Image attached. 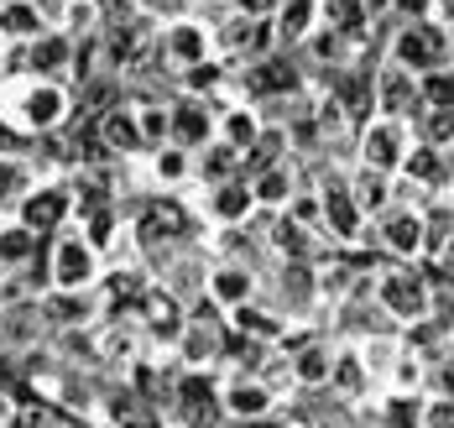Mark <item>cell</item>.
Here are the masks:
<instances>
[{
    "label": "cell",
    "instance_id": "obj_37",
    "mask_svg": "<svg viewBox=\"0 0 454 428\" xmlns=\"http://www.w3.org/2000/svg\"><path fill=\"white\" fill-rule=\"evenodd\" d=\"M434 16L439 21H454V0H434Z\"/></svg>",
    "mask_w": 454,
    "mask_h": 428
},
{
    "label": "cell",
    "instance_id": "obj_22",
    "mask_svg": "<svg viewBox=\"0 0 454 428\" xmlns=\"http://www.w3.org/2000/svg\"><path fill=\"white\" fill-rule=\"evenodd\" d=\"M37 256V230H27L21 220L16 225H0V267H21Z\"/></svg>",
    "mask_w": 454,
    "mask_h": 428
},
{
    "label": "cell",
    "instance_id": "obj_3",
    "mask_svg": "<svg viewBox=\"0 0 454 428\" xmlns=\"http://www.w3.org/2000/svg\"><path fill=\"white\" fill-rule=\"evenodd\" d=\"M450 52H454V43H450V32H444V21H439V16H423V21H408V27L397 32L392 63H403L412 74H428V68H439Z\"/></svg>",
    "mask_w": 454,
    "mask_h": 428
},
{
    "label": "cell",
    "instance_id": "obj_24",
    "mask_svg": "<svg viewBox=\"0 0 454 428\" xmlns=\"http://www.w3.org/2000/svg\"><path fill=\"white\" fill-rule=\"evenodd\" d=\"M188 173H193V162H188V152H183V146H157V152H152V178H157V183H183V178H188Z\"/></svg>",
    "mask_w": 454,
    "mask_h": 428
},
{
    "label": "cell",
    "instance_id": "obj_1",
    "mask_svg": "<svg viewBox=\"0 0 454 428\" xmlns=\"http://www.w3.org/2000/svg\"><path fill=\"white\" fill-rule=\"evenodd\" d=\"M0 121L16 136H47L74 121V95L63 79L43 74H0Z\"/></svg>",
    "mask_w": 454,
    "mask_h": 428
},
{
    "label": "cell",
    "instance_id": "obj_18",
    "mask_svg": "<svg viewBox=\"0 0 454 428\" xmlns=\"http://www.w3.org/2000/svg\"><path fill=\"white\" fill-rule=\"evenodd\" d=\"M220 408H225L230 418H262V413L272 408V392H267L262 381L235 377V381L225 386V397H220Z\"/></svg>",
    "mask_w": 454,
    "mask_h": 428
},
{
    "label": "cell",
    "instance_id": "obj_35",
    "mask_svg": "<svg viewBox=\"0 0 454 428\" xmlns=\"http://www.w3.org/2000/svg\"><path fill=\"white\" fill-rule=\"evenodd\" d=\"M403 16H412V21H423V16H434V0H392Z\"/></svg>",
    "mask_w": 454,
    "mask_h": 428
},
{
    "label": "cell",
    "instance_id": "obj_29",
    "mask_svg": "<svg viewBox=\"0 0 454 428\" xmlns=\"http://www.w3.org/2000/svg\"><path fill=\"white\" fill-rule=\"evenodd\" d=\"M21 193H27V167H21L11 152H0V209H5V204H16Z\"/></svg>",
    "mask_w": 454,
    "mask_h": 428
},
{
    "label": "cell",
    "instance_id": "obj_19",
    "mask_svg": "<svg viewBox=\"0 0 454 428\" xmlns=\"http://www.w3.org/2000/svg\"><path fill=\"white\" fill-rule=\"evenodd\" d=\"M141 308H146L152 334H162V339H178V334H183V308H178V298H173V292L146 287V292H141Z\"/></svg>",
    "mask_w": 454,
    "mask_h": 428
},
{
    "label": "cell",
    "instance_id": "obj_21",
    "mask_svg": "<svg viewBox=\"0 0 454 428\" xmlns=\"http://www.w3.org/2000/svg\"><path fill=\"white\" fill-rule=\"evenodd\" d=\"M324 220L334 225V236H356V230H361V209H356V193L324 189Z\"/></svg>",
    "mask_w": 454,
    "mask_h": 428
},
{
    "label": "cell",
    "instance_id": "obj_40",
    "mask_svg": "<svg viewBox=\"0 0 454 428\" xmlns=\"http://www.w3.org/2000/svg\"><path fill=\"white\" fill-rule=\"evenodd\" d=\"M444 386H450V392H454V366H450V377H444Z\"/></svg>",
    "mask_w": 454,
    "mask_h": 428
},
{
    "label": "cell",
    "instance_id": "obj_25",
    "mask_svg": "<svg viewBox=\"0 0 454 428\" xmlns=\"http://www.w3.org/2000/svg\"><path fill=\"white\" fill-rule=\"evenodd\" d=\"M235 162H240V152L215 136V142L204 146V162H199V173H204L209 183H225V178H235Z\"/></svg>",
    "mask_w": 454,
    "mask_h": 428
},
{
    "label": "cell",
    "instance_id": "obj_32",
    "mask_svg": "<svg viewBox=\"0 0 454 428\" xmlns=\"http://www.w3.org/2000/svg\"><path fill=\"white\" fill-rule=\"evenodd\" d=\"M408 173H418L423 183H439L444 178V162H439L434 146H418V152H408Z\"/></svg>",
    "mask_w": 454,
    "mask_h": 428
},
{
    "label": "cell",
    "instance_id": "obj_36",
    "mask_svg": "<svg viewBox=\"0 0 454 428\" xmlns=\"http://www.w3.org/2000/svg\"><path fill=\"white\" fill-rule=\"evenodd\" d=\"M428 428H454V402H434L428 408Z\"/></svg>",
    "mask_w": 454,
    "mask_h": 428
},
{
    "label": "cell",
    "instance_id": "obj_38",
    "mask_svg": "<svg viewBox=\"0 0 454 428\" xmlns=\"http://www.w3.org/2000/svg\"><path fill=\"white\" fill-rule=\"evenodd\" d=\"M11 413H16V408H11V392H5V386H0V424H5V418H11Z\"/></svg>",
    "mask_w": 454,
    "mask_h": 428
},
{
    "label": "cell",
    "instance_id": "obj_27",
    "mask_svg": "<svg viewBox=\"0 0 454 428\" xmlns=\"http://www.w3.org/2000/svg\"><path fill=\"white\" fill-rule=\"evenodd\" d=\"M387 245L403 251V256H418V245H423V220H418V214H397V220H387Z\"/></svg>",
    "mask_w": 454,
    "mask_h": 428
},
{
    "label": "cell",
    "instance_id": "obj_8",
    "mask_svg": "<svg viewBox=\"0 0 454 428\" xmlns=\"http://www.w3.org/2000/svg\"><path fill=\"white\" fill-rule=\"evenodd\" d=\"M94 131H99V142L110 146L115 157H137V152H146V142H141V121H137V105H126V99H115V105L94 121Z\"/></svg>",
    "mask_w": 454,
    "mask_h": 428
},
{
    "label": "cell",
    "instance_id": "obj_9",
    "mask_svg": "<svg viewBox=\"0 0 454 428\" xmlns=\"http://www.w3.org/2000/svg\"><path fill=\"white\" fill-rule=\"evenodd\" d=\"M47 27V11L37 0H0V43L5 48H27V43H37Z\"/></svg>",
    "mask_w": 454,
    "mask_h": 428
},
{
    "label": "cell",
    "instance_id": "obj_11",
    "mask_svg": "<svg viewBox=\"0 0 454 428\" xmlns=\"http://www.w3.org/2000/svg\"><path fill=\"white\" fill-rule=\"evenodd\" d=\"M376 105H381V115H397V121H408L412 110L423 105V95H418V79H412V68H403V63L381 68V74H376Z\"/></svg>",
    "mask_w": 454,
    "mask_h": 428
},
{
    "label": "cell",
    "instance_id": "obj_31",
    "mask_svg": "<svg viewBox=\"0 0 454 428\" xmlns=\"http://www.w3.org/2000/svg\"><path fill=\"white\" fill-rule=\"evenodd\" d=\"M329 366H334V361H329L324 350H303V355L293 361V377L309 381V386H318V381H329Z\"/></svg>",
    "mask_w": 454,
    "mask_h": 428
},
{
    "label": "cell",
    "instance_id": "obj_39",
    "mask_svg": "<svg viewBox=\"0 0 454 428\" xmlns=\"http://www.w3.org/2000/svg\"><path fill=\"white\" fill-rule=\"evenodd\" d=\"M5 63H11V48H5V43H0V74H5Z\"/></svg>",
    "mask_w": 454,
    "mask_h": 428
},
{
    "label": "cell",
    "instance_id": "obj_13",
    "mask_svg": "<svg viewBox=\"0 0 454 428\" xmlns=\"http://www.w3.org/2000/svg\"><path fill=\"white\" fill-rule=\"evenodd\" d=\"M272 21H277V43L298 48V43L314 37V27L324 21V0H282L272 11Z\"/></svg>",
    "mask_w": 454,
    "mask_h": 428
},
{
    "label": "cell",
    "instance_id": "obj_30",
    "mask_svg": "<svg viewBox=\"0 0 454 428\" xmlns=\"http://www.w3.org/2000/svg\"><path fill=\"white\" fill-rule=\"evenodd\" d=\"M329 381H334V386H340L345 397H356V392L365 386V371H361V361H356V355H340V361L329 366Z\"/></svg>",
    "mask_w": 454,
    "mask_h": 428
},
{
    "label": "cell",
    "instance_id": "obj_12",
    "mask_svg": "<svg viewBox=\"0 0 454 428\" xmlns=\"http://www.w3.org/2000/svg\"><path fill=\"white\" fill-rule=\"evenodd\" d=\"M329 95L340 99V110L350 121H365L371 105H376V79L361 74V68H329Z\"/></svg>",
    "mask_w": 454,
    "mask_h": 428
},
{
    "label": "cell",
    "instance_id": "obj_26",
    "mask_svg": "<svg viewBox=\"0 0 454 428\" xmlns=\"http://www.w3.org/2000/svg\"><path fill=\"white\" fill-rule=\"evenodd\" d=\"M230 324H235L240 334H251V339H277V334H282V319L262 314V308H251V303H240V308L230 314Z\"/></svg>",
    "mask_w": 454,
    "mask_h": 428
},
{
    "label": "cell",
    "instance_id": "obj_17",
    "mask_svg": "<svg viewBox=\"0 0 454 428\" xmlns=\"http://www.w3.org/2000/svg\"><path fill=\"white\" fill-rule=\"evenodd\" d=\"M251 209H256V193H251L246 178H225V183H215V198H209V214H215V220L240 225V220H251Z\"/></svg>",
    "mask_w": 454,
    "mask_h": 428
},
{
    "label": "cell",
    "instance_id": "obj_20",
    "mask_svg": "<svg viewBox=\"0 0 454 428\" xmlns=\"http://www.w3.org/2000/svg\"><path fill=\"white\" fill-rule=\"evenodd\" d=\"M209 292H215V303L240 308V303H251V272H246V267H220V272L209 277Z\"/></svg>",
    "mask_w": 454,
    "mask_h": 428
},
{
    "label": "cell",
    "instance_id": "obj_5",
    "mask_svg": "<svg viewBox=\"0 0 454 428\" xmlns=\"http://www.w3.org/2000/svg\"><path fill=\"white\" fill-rule=\"evenodd\" d=\"M173 110V146L183 152H204V146L220 136V115L204 95H183V99H168Z\"/></svg>",
    "mask_w": 454,
    "mask_h": 428
},
{
    "label": "cell",
    "instance_id": "obj_34",
    "mask_svg": "<svg viewBox=\"0 0 454 428\" xmlns=\"http://www.w3.org/2000/svg\"><path fill=\"white\" fill-rule=\"evenodd\" d=\"M423 131H428L434 142H450V136H454V110H428V121H423Z\"/></svg>",
    "mask_w": 454,
    "mask_h": 428
},
{
    "label": "cell",
    "instance_id": "obj_2",
    "mask_svg": "<svg viewBox=\"0 0 454 428\" xmlns=\"http://www.w3.org/2000/svg\"><path fill=\"white\" fill-rule=\"evenodd\" d=\"M157 52H162V68H193L204 58H220V37H215V16H199V11H168L162 16V32H157Z\"/></svg>",
    "mask_w": 454,
    "mask_h": 428
},
{
    "label": "cell",
    "instance_id": "obj_16",
    "mask_svg": "<svg viewBox=\"0 0 454 428\" xmlns=\"http://www.w3.org/2000/svg\"><path fill=\"white\" fill-rule=\"evenodd\" d=\"M220 142H230L235 152H251V146L262 142V115H256L251 99H240V105L220 110Z\"/></svg>",
    "mask_w": 454,
    "mask_h": 428
},
{
    "label": "cell",
    "instance_id": "obj_15",
    "mask_svg": "<svg viewBox=\"0 0 454 428\" xmlns=\"http://www.w3.org/2000/svg\"><path fill=\"white\" fill-rule=\"evenodd\" d=\"M188 230V209H183L178 198H157L146 214L137 220V236L152 245V240H178Z\"/></svg>",
    "mask_w": 454,
    "mask_h": 428
},
{
    "label": "cell",
    "instance_id": "obj_10",
    "mask_svg": "<svg viewBox=\"0 0 454 428\" xmlns=\"http://www.w3.org/2000/svg\"><path fill=\"white\" fill-rule=\"evenodd\" d=\"M68 209H74L68 189L43 183V189H32L27 198H21V225H27V230H37V236H47V230H58V225L68 220Z\"/></svg>",
    "mask_w": 454,
    "mask_h": 428
},
{
    "label": "cell",
    "instance_id": "obj_4",
    "mask_svg": "<svg viewBox=\"0 0 454 428\" xmlns=\"http://www.w3.org/2000/svg\"><path fill=\"white\" fill-rule=\"evenodd\" d=\"M99 272L94 261V245L84 236H63V240H47V283L58 292H84Z\"/></svg>",
    "mask_w": 454,
    "mask_h": 428
},
{
    "label": "cell",
    "instance_id": "obj_14",
    "mask_svg": "<svg viewBox=\"0 0 454 428\" xmlns=\"http://www.w3.org/2000/svg\"><path fill=\"white\" fill-rule=\"evenodd\" d=\"M381 303L397 314V319H423L428 314V292H423V283L418 277H403V272H392V277H381Z\"/></svg>",
    "mask_w": 454,
    "mask_h": 428
},
{
    "label": "cell",
    "instance_id": "obj_7",
    "mask_svg": "<svg viewBox=\"0 0 454 428\" xmlns=\"http://www.w3.org/2000/svg\"><path fill=\"white\" fill-rule=\"evenodd\" d=\"M361 152H365V167H376V173H392V167L408 157V131H403V121H397V115L365 121Z\"/></svg>",
    "mask_w": 454,
    "mask_h": 428
},
{
    "label": "cell",
    "instance_id": "obj_41",
    "mask_svg": "<svg viewBox=\"0 0 454 428\" xmlns=\"http://www.w3.org/2000/svg\"><path fill=\"white\" fill-rule=\"evenodd\" d=\"M450 267H454V240H450Z\"/></svg>",
    "mask_w": 454,
    "mask_h": 428
},
{
    "label": "cell",
    "instance_id": "obj_23",
    "mask_svg": "<svg viewBox=\"0 0 454 428\" xmlns=\"http://www.w3.org/2000/svg\"><path fill=\"white\" fill-rule=\"evenodd\" d=\"M251 193H256V204H267V209H282V204L293 198V173L277 162V167H267V173H256V178H251Z\"/></svg>",
    "mask_w": 454,
    "mask_h": 428
},
{
    "label": "cell",
    "instance_id": "obj_6",
    "mask_svg": "<svg viewBox=\"0 0 454 428\" xmlns=\"http://www.w3.org/2000/svg\"><path fill=\"white\" fill-rule=\"evenodd\" d=\"M74 52H79V37H68L63 27H47L37 43H27V48H21V74L74 79Z\"/></svg>",
    "mask_w": 454,
    "mask_h": 428
},
{
    "label": "cell",
    "instance_id": "obj_33",
    "mask_svg": "<svg viewBox=\"0 0 454 428\" xmlns=\"http://www.w3.org/2000/svg\"><path fill=\"white\" fill-rule=\"evenodd\" d=\"M381 198H387V183H381V173H376V167H365V178L356 183V204H361V209H376Z\"/></svg>",
    "mask_w": 454,
    "mask_h": 428
},
{
    "label": "cell",
    "instance_id": "obj_28",
    "mask_svg": "<svg viewBox=\"0 0 454 428\" xmlns=\"http://www.w3.org/2000/svg\"><path fill=\"white\" fill-rule=\"evenodd\" d=\"M418 95L428 99L434 110H454V74H439V68H428V74L418 79Z\"/></svg>",
    "mask_w": 454,
    "mask_h": 428
},
{
    "label": "cell",
    "instance_id": "obj_42",
    "mask_svg": "<svg viewBox=\"0 0 454 428\" xmlns=\"http://www.w3.org/2000/svg\"><path fill=\"white\" fill-rule=\"evenodd\" d=\"M63 5H68V0H58V11H63Z\"/></svg>",
    "mask_w": 454,
    "mask_h": 428
}]
</instances>
